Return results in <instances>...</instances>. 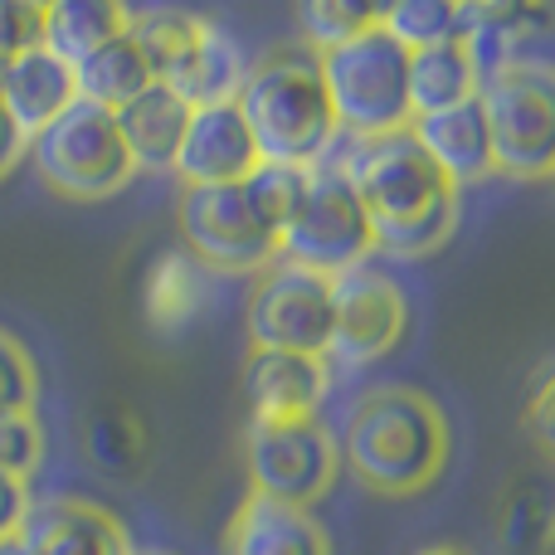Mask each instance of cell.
<instances>
[{
    "label": "cell",
    "mask_w": 555,
    "mask_h": 555,
    "mask_svg": "<svg viewBox=\"0 0 555 555\" xmlns=\"http://www.w3.org/2000/svg\"><path fill=\"white\" fill-rule=\"evenodd\" d=\"M351 195L371 220V240L390 259H424L443 249L459 224V185L420 152V142L404 132L361 137L336 162Z\"/></svg>",
    "instance_id": "cell-1"
},
{
    "label": "cell",
    "mask_w": 555,
    "mask_h": 555,
    "mask_svg": "<svg viewBox=\"0 0 555 555\" xmlns=\"http://www.w3.org/2000/svg\"><path fill=\"white\" fill-rule=\"evenodd\" d=\"M336 453L380 498H420L449 468V414L414 385H375L346 414Z\"/></svg>",
    "instance_id": "cell-2"
},
{
    "label": "cell",
    "mask_w": 555,
    "mask_h": 555,
    "mask_svg": "<svg viewBox=\"0 0 555 555\" xmlns=\"http://www.w3.org/2000/svg\"><path fill=\"white\" fill-rule=\"evenodd\" d=\"M234 107L259 162L273 166H317L341 137L312 49H269L259 64H249Z\"/></svg>",
    "instance_id": "cell-3"
},
{
    "label": "cell",
    "mask_w": 555,
    "mask_h": 555,
    "mask_svg": "<svg viewBox=\"0 0 555 555\" xmlns=\"http://www.w3.org/2000/svg\"><path fill=\"white\" fill-rule=\"evenodd\" d=\"M317 74H322L326 103L336 113V127L351 132V142L361 137H385L410 127V49L400 39H390L375 15L371 29L341 39V44L322 49Z\"/></svg>",
    "instance_id": "cell-4"
},
{
    "label": "cell",
    "mask_w": 555,
    "mask_h": 555,
    "mask_svg": "<svg viewBox=\"0 0 555 555\" xmlns=\"http://www.w3.org/2000/svg\"><path fill=\"white\" fill-rule=\"evenodd\" d=\"M25 156L35 162L39 181L64 201H107V195L127 191V181L137 176L132 152L117 132V117L83 98H74L44 132L29 137Z\"/></svg>",
    "instance_id": "cell-5"
},
{
    "label": "cell",
    "mask_w": 555,
    "mask_h": 555,
    "mask_svg": "<svg viewBox=\"0 0 555 555\" xmlns=\"http://www.w3.org/2000/svg\"><path fill=\"white\" fill-rule=\"evenodd\" d=\"M478 107L492 142V171L507 181H546L555 171V78L546 68L482 74Z\"/></svg>",
    "instance_id": "cell-6"
},
{
    "label": "cell",
    "mask_w": 555,
    "mask_h": 555,
    "mask_svg": "<svg viewBox=\"0 0 555 555\" xmlns=\"http://www.w3.org/2000/svg\"><path fill=\"white\" fill-rule=\"evenodd\" d=\"M371 254L375 240L361 201L351 195V185H346V176L336 166L317 162L307 171V191L297 201L293 220L278 230V259L297 263L307 273L341 278L351 269H365Z\"/></svg>",
    "instance_id": "cell-7"
},
{
    "label": "cell",
    "mask_w": 555,
    "mask_h": 555,
    "mask_svg": "<svg viewBox=\"0 0 555 555\" xmlns=\"http://www.w3.org/2000/svg\"><path fill=\"white\" fill-rule=\"evenodd\" d=\"M244 468H249L254 498L312 512L332 492L336 473H341V453H336V439L322 420L249 424V434H244Z\"/></svg>",
    "instance_id": "cell-8"
},
{
    "label": "cell",
    "mask_w": 555,
    "mask_h": 555,
    "mask_svg": "<svg viewBox=\"0 0 555 555\" xmlns=\"http://www.w3.org/2000/svg\"><path fill=\"white\" fill-rule=\"evenodd\" d=\"M244 336H249V351L326 356V341H332V278L273 259L249 283Z\"/></svg>",
    "instance_id": "cell-9"
},
{
    "label": "cell",
    "mask_w": 555,
    "mask_h": 555,
    "mask_svg": "<svg viewBox=\"0 0 555 555\" xmlns=\"http://www.w3.org/2000/svg\"><path fill=\"white\" fill-rule=\"evenodd\" d=\"M176 224L205 273H263L278 259V240L259 224L240 185H185Z\"/></svg>",
    "instance_id": "cell-10"
},
{
    "label": "cell",
    "mask_w": 555,
    "mask_h": 555,
    "mask_svg": "<svg viewBox=\"0 0 555 555\" xmlns=\"http://www.w3.org/2000/svg\"><path fill=\"white\" fill-rule=\"evenodd\" d=\"M410 332V297L390 273L351 269L332 278V341L326 356L341 365H371L390 356Z\"/></svg>",
    "instance_id": "cell-11"
},
{
    "label": "cell",
    "mask_w": 555,
    "mask_h": 555,
    "mask_svg": "<svg viewBox=\"0 0 555 555\" xmlns=\"http://www.w3.org/2000/svg\"><path fill=\"white\" fill-rule=\"evenodd\" d=\"M326 395H332V365H326V356L249 351V361H244V404H249V424L317 420Z\"/></svg>",
    "instance_id": "cell-12"
},
{
    "label": "cell",
    "mask_w": 555,
    "mask_h": 555,
    "mask_svg": "<svg viewBox=\"0 0 555 555\" xmlns=\"http://www.w3.org/2000/svg\"><path fill=\"white\" fill-rule=\"evenodd\" d=\"M254 166H259V152H254V137L244 127L240 107H191L185 137L171 162L181 185H244Z\"/></svg>",
    "instance_id": "cell-13"
},
{
    "label": "cell",
    "mask_w": 555,
    "mask_h": 555,
    "mask_svg": "<svg viewBox=\"0 0 555 555\" xmlns=\"http://www.w3.org/2000/svg\"><path fill=\"white\" fill-rule=\"evenodd\" d=\"M20 537L35 555H137L132 531L88 498H44L29 507Z\"/></svg>",
    "instance_id": "cell-14"
},
{
    "label": "cell",
    "mask_w": 555,
    "mask_h": 555,
    "mask_svg": "<svg viewBox=\"0 0 555 555\" xmlns=\"http://www.w3.org/2000/svg\"><path fill=\"white\" fill-rule=\"evenodd\" d=\"M410 137L459 191L492 176V142H488V122H482L478 98H463V103L439 107L429 117H414Z\"/></svg>",
    "instance_id": "cell-15"
},
{
    "label": "cell",
    "mask_w": 555,
    "mask_h": 555,
    "mask_svg": "<svg viewBox=\"0 0 555 555\" xmlns=\"http://www.w3.org/2000/svg\"><path fill=\"white\" fill-rule=\"evenodd\" d=\"M224 555H332V537L312 512L249 492L224 527Z\"/></svg>",
    "instance_id": "cell-16"
},
{
    "label": "cell",
    "mask_w": 555,
    "mask_h": 555,
    "mask_svg": "<svg viewBox=\"0 0 555 555\" xmlns=\"http://www.w3.org/2000/svg\"><path fill=\"white\" fill-rule=\"evenodd\" d=\"M78 98L74 88V68L59 64L49 49H29V54H20L10 68H0V103H5L10 122L20 127V137H35L44 132L49 122H54L59 113H64L68 103Z\"/></svg>",
    "instance_id": "cell-17"
},
{
    "label": "cell",
    "mask_w": 555,
    "mask_h": 555,
    "mask_svg": "<svg viewBox=\"0 0 555 555\" xmlns=\"http://www.w3.org/2000/svg\"><path fill=\"white\" fill-rule=\"evenodd\" d=\"M113 117H117V132H122L137 171H171L176 146H181V137H185V117H191V107H185L171 88L152 83L142 98L117 107Z\"/></svg>",
    "instance_id": "cell-18"
},
{
    "label": "cell",
    "mask_w": 555,
    "mask_h": 555,
    "mask_svg": "<svg viewBox=\"0 0 555 555\" xmlns=\"http://www.w3.org/2000/svg\"><path fill=\"white\" fill-rule=\"evenodd\" d=\"M127 29V10L113 0H54L39 5V49L59 59V64H83L98 44Z\"/></svg>",
    "instance_id": "cell-19"
},
{
    "label": "cell",
    "mask_w": 555,
    "mask_h": 555,
    "mask_svg": "<svg viewBox=\"0 0 555 555\" xmlns=\"http://www.w3.org/2000/svg\"><path fill=\"white\" fill-rule=\"evenodd\" d=\"M478 59L468 54L463 39H449V44H429L410 54V113L429 117L439 107H453L463 98H478ZM410 117V122H414Z\"/></svg>",
    "instance_id": "cell-20"
},
{
    "label": "cell",
    "mask_w": 555,
    "mask_h": 555,
    "mask_svg": "<svg viewBox=\"0 0 555 555\" xmlns=\"http://www.w3.org/2000/svg\"><path fill=\"white\" fill-rule=\"evenodd\" d=\"M244 64L240 44H234L230 29H220L215 20H205V35H201V49L191 54V64L176 74L171 93L181 98L185 107H220V103H234L244 88Z\"/></svg>",
    "instance_id": "cell-21"
},
{
    "label": "cell",
    "mask_w": 555,
    "mask_h": 555,
    "mask_svg": "<svg viewBox=\"0 0 555 555\" xmlns=\"http://www.w3.org/2000/svg\"><path fill=\"white\" fill-rule=\"evenodd\" d=\"M83 449L98 473L117 482H137L152 463V429L132 404H98L83 424Z\"/></svg>",
    "instance_id": "cell-22"
},
{
    "label": "cell",
    "mask_w": 555,
    "mask_h": 555,
    "mask_svg": "<svg viewBox=\"0 0 555 555\" xmlns=\"http://www.w3.org/2000/svg\"><path fill=\"white\" fill-rule=\"evenodd\" d=\"M205 15L191 10H127V39L137 44V54L152 68V83L171 88L176 74L191 64V54L201 49Z\"/></svg>",
    "instance_id": "cell-23"
},
{
    "label": "cell",
    "mask_w": 555,
    "mask_h": 555,
    "mask_svg": "<svg viewBox=\"0 0 555 555\" xmlns=\"http://www.w3.org/2000/svg\"><path fill=\"white\" fill-rule=\"evenodd\" d=\"M74 88L83 103L117 113V107H127L132 98H142L152 88V68H146V59L137 54V44L122 29L107 44H98L83 64H74Z\"/></svg>",
    "instance_id": "cell-24"
},
{
    "label": "cell",
    "mask_w": 555,
    "mask_h": 555,
    "mask_svg": "<svg viewBox=\"0 0 555 555\" xmlns=\"http://www.w3.org/2000/svg\"><path fill=\"white\" fill-rule=\"evenodd\" d=\"M142 302H146V322L156 332H181L205 302V269L191 254H166V259L152 263Z\"/></svg>",
    "instance_id": "cell-25"
},
{
    "label": "cell",
    "mask_w": 555,
    "mask_h": 555,
    "mask_svg": "<svg viewBox=\"0 0 555 555\" xmlns=\"http://www.w3.org/2000/svg\"><path fill=\"white\" fill-rule=\"evenodd\" d=\"M463 15L459 0H400V5L380 10V29L390 39H400L404 49H429V44H449V39H463Z\"/></svg>",
    "instance_id": "cell-26"
},
{
    "label": "cell",
    "mask_w": 555,
    "mask_h": 555,
    "mask_svg": "<svg viewBox=\"0 0 555 555\" xmlns=\"http://www.w3.org/2000/svg\"><path fill=\"white\" fill-rule=\"evenodd\" d=\"M307 171H312V166H273V162H259L249 171V181L240 185L244 201H249V210L259 215V224L273 234V240H278V230L293 220L297 201H302Z\"/></svg>",
    "instance_id": "cell-27"
},
{
    "label": "cell",
    "mask_w": 555,
    "mask_h": 555,
    "mask_svg": "<svg viewBox=\"0 0 555 555\" xmlns=\"http://www.w3.org/2000/svg\"><path fill=\"white\" fill-rule=\"evenodd\" d=\"M375 15H380V10H371V5L307 0V5L297 10V35H302V44L312 49V54H322V49H332V44H341V39H351V35H361V29H371Z\"/></svg>",
    "instance_id": "cell-28"
},
{
    "label": "cell",
    "mask_w": 555,
    "mask_h": 555,
    "mask_svg": "<svg viewBox=\"0 0 555 555\" xmlns=\"http://www.w3.org/2000/svg\"><path fill=\"white\" fill-rule=\"evenodd\" d=\"M39 400V365L20 336L0 326V414H35Z\"/></svg>",
    "instance_id": "cell-29"
},
{
    "label": "cell",
    "mask_w": 555,
    "mask_h": 555,
    "mask_svg": "<svg viewBox=\"0 0 555 555\" xmlns=\"http://www.w3.org/2000/svg\"><path fill=\"white\" fill-rule=\"evenodd\" d=\"M44 463V429L35 414H0V473L29 482Z\"/></svg>",
    "instance_id": "cell-30"
},
{
    "label": "cell",
    "mask_w": 555,
    "mask_h": 555,
    "mask_svg": "<svg viewBox=\"0 0 555 555\" xmlns=\"http://www.w3.org/2000/svg\"><path fill=\"white\" fill-rule=\"evenodd\" d=\"M502 541H507L512 555L541 551V541H546V498L541 492H521V498L507 502V512H502Z\"/></svg>",
    "instance_id": "cell-31"
},
{
    "label": "cell",
    "mask_w": 555,
    "mask_h": 555,
    "mask_svg": "<svg viewBox=\"0 0 555 555\" xmlns=\"http://www.w3.org/2000/svg\"><path fill=\"white\" fill-rule=\"evenodd\" d=\"M39 44V5L35 0H0V68Z\"/></svg>",
    "instance_id": "cell-32"
},
{
    "label": "cell",
    "mask_w": 555,
    "mask_h": 555,
    "mask_svg": "<svg viewBox=\"0 0 555 555\" xmlns=\"http://www.w3.org/2000/svg\"><path fill=\"white\" fill-rule=\"evenodd\" d=\"M29 507H35V498H29V482L5 478V473H0V541H5V537H20V527H25Z\"/></svg>",
    "instance_id": "cell-33"
},
{
    "label": "cell",
    "mask_w": 555,
    "mask_h": 555,
    "mask_svg": "<svg viewBox=\"0 0 555 555\" xmlns=\"http://www.w3.org/2000/svg\"><path fill=\"white\" fill-rule=\"evenodd\" d=\"M25 137H20V127L10 122V113H5V103H0V181H5L10 171H15L20 162H25Z\"/></svg>",
    "instance_id": "cell-34"
},
{
    "label": "cell",
    "mask_w": 555,
    "mask_h": 555,
    "mask_svg": "<svg viewBox=\"0 0 555 555\" xmlns=\"http://www.w3.org/2000/svg\"><path fill=\"white\" fill-rule=\"evenodd\" d=\"M527 420H531V434H537L541 453H551V390H546V375L537 380V400H531Z\"/></svg>",
    "instance_id": "cell-35"
},
{
    "label": "cell",
    "mask_w": 555,
    "mask_h": 555,
    "mask_svg": "<svg viewBox=\"0 0 555 555\" xmlns=\"http://www.w3.org/2000/svg\"><path fill=\"white\" fill-rule=\"evenodd\" d=\"M0 555H35V551H29L25 537H5V541H0Z\"/></svg>",
    "instance_id": "cell-36"
},
{
    "label": "cell",
    "mask_w": 555,
    "mask_h": 555,
    "mask_svg": "<svg viewBox=\"0 0 555 555\" xmlns=\"http://www.w3.org/2000/svg\"><path fill=\"white\" fill-rule=\"evenodd\" d=\"M414 555H473L468 546H449V541H443V546H424V551H414Z\"/></svg>",
    "instance_id": "cell-37"
},
{
    "label": "cell",
    "mask_w": 555,
    "mask_h": 555,
    "mask_svg": "<svg viewBox=\"0 0 555 555\" xmlns=\"http://www.w3.org/2000/svg\"><path fill=\"white\" fill-rule=\"evenodd\" d=\"M137 555H166V551H137Z\"/></svg>",
    "instance_id": "cell-38"
}]
</instances>
